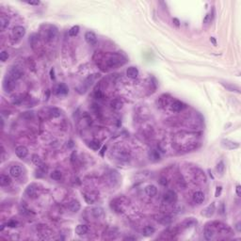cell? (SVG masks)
I'll return each instance as SVG.
<instances>
[{
  "mask_svg": "<svg viewBox=\"0 0 241 241\" xmlns=\"http://www.w3.org/2000/svg\"><path fill=\"white\" fill-rule=\"evenodd\" d=\"M236 229L237 230V232H241V223H240V222H237V223H236Z\"/></svg>",
  "mask_w": 241,
  "mask_h": 241,
  "instance_id": "obj_52",
  "label": "cell"
},
{
  "mask_svg": "<svg viewBox=\"0 0 241 241\" xmlns=\"http://www.w3.org/2000/svg\"><path fill=\"white\" fill-rule=\"evenodd\" d=\"M50 177H51L53 180H55V181H59V180L62 178V174L59 171H54L51 172V174H50Z\"/></svg>",
  "mask_w": 241,
  "mask_h": 241,
  "instance_id": "obj_31",
  "label": "cell"
},
{
  "mask_svg": "<svg viewBox=\"0 0 241 241\" xmlns=\"http://www.w3.org/2000/svg\"><path fill=\"white\" fill-rule=\"evenodd\" d=\"M145 193H146V195L149 196V197H154V196H156V193H157V188H156V186H154V185H149V186H147L146 188H145Z\"/></svg>",
  "mask_w": 241,
  "mask_h": 241,
  "instance_id": "obj_21",
  "label": "cell"
},
{
  "mask_svg": "<svg viewBox=\"0 0 241 241\" xmlns=\"http://www.w3.org/2000/svg\"><path fill=\"white\" fill-rule=\"evenodd\" d=\"M107 150V146H104L103 148H102V151H101V156H104V153H105V151Z\"/></svg>",
  "mask_w": 241,
  "mask_h": 241,
  "instance_id": "obj_55",
  "label": "cell"
},
{
  "mask_svg": "<svg viewBox=\"0 0 241 241\" xmlns=\"http://www.w3.org/2000/svg\"><path fill=\"white\" fill-rule=\"evenodd\" d=\"M22 74H23L22 71H21L19 68L18 67H12V68H10L8 73H7V76L12 78V80H14V81H16L19 78H21Z\"/></svg>",
  "mask_w": 241,
  "mask_h": 241,
  "instance_id": "obj_5",
  "label": "cell"
},
{
  "mask_svg": "<svg viewBox=\"0 0 241 241\" xmlns=\"http://www.w3.org/2000/svg\"><path fill=\"white\" fill-rule=\"evenodd\" d=\"M136 239H137L136 237H132V236H127L124 238V240H136Z\"/></svg>",
  "mask_w": 241,
  "mask_h": 241,
  "instance_id": "obj_54",
  "label": "cell"
},
{
  "mask_svg": "<svg viewBox=\"0 0 241 241\" xmlns=\"http://www.w3.org/2000/svg\"><path fill=\"white\" fill-rule=\"evenodd\" d=\"M80 203L78 202L77 200H72L70 203H69V209L70 211H72L73 213H76L79 210H80Z\"/></svg>",
  "mask_w": 241,
  "mask_h": 241,
  "instance_id": "obj_19",
  "label": "cell"
},
{
  "mask_svg": "<svg viewBox=\"0 0 241 241\" xmlns=\"http://www.w3.org/2000/svg\"><path fill=\"white\" fill-rule=\"evenodd\" d=\"M186 105L183 102L181 101H179V100H174L173 102L171 103V109L175 111V112H179V111H182L183 109H186Z\"/></svg>",
  "mask_w": 241,
  "mask_h": 241,
  "instance_id": "obj_14",
  "label": "cell"
},
{
  "mask_svg": "<svg viewBox=\"0 0 241 241\" xmlns=\"http://www.w3.org/2000/svg\"><path fill=\"white\" fill-rule=\"evenodd\" d=\"M216 171H217L218 175H219V176L223 175L224 171H225V164L222 160L219 161L217 166H216Z\"/></svg>",
  "mask_w": 241,
  "mask_h": 241,
  "instance_id": "obj_24",
  "label": "cell"
},
{
  "mask_svg": "<svg viewBox=\"0 0 241 241\" xmlns=\"http://www.w3.org/2000/svg\"><path fill=\"white\" fill-rule=\"evenodd\" d=\"M84 199H85L86 202H87L88 203H89V204H91V203H94V199H93L92 197L89 196L88 194H86V193H84Z\"/></svg>",
  "mask_w": 241,
  "mask_h": 241,
  "instance_id": "obj_42",
  "label": "cell"
},
{
  "mask_svg": "<svg viewBox=\"0 0 241 241\" xmlns=\"http://www.w3.org/2000/svg\"><path fill=\"white\" fill-rule=\"evenodd\" d=\"M54 92L56 95H66L69 92V89L64 83H59L54 89Z\"/></svg>",
  "mask_w": 241,
  "mask_h": 241,
  "instance_id": "obj_6",
  "label": "cell"
},
{
  "mask_svg": "<svg viewBox=\"0 0 241 241\" xmlns=\"http://www.w3.org/2000/svg\"><path fill=\"white\" fill-rule=\"evenodd\" d=\"M69 144H67V146H68V148H72V147H74V142H73V140H70L69 142Z\"/></svg>",
  "mask_w": 241,
  "mask_h": 241,
  "instance_id": "obj_53",
  "label": "cell"
},
{
  "mask_svg": "<svg viewBox=\"0 0 241 241\" xmlns=\"http://www.w3.org/2000/svg\"><path fill=\"white\" fill-rule=\"evenodd\" d=\"M149 156H150V159L152 161H158L160 159V154L156 149H152L150 151Z\"/></svg>",
  "mask_w": 241,
  "mask_h": 241,
  "instance_id": "obj_25",
  "label": "cell"
},
{
  "mask_svg": "<svg viewBox=\"0 0 241 241\" xmlns=\"http://www.w3.org/2000/svg\"><path fill=\"white\" fill-rule=\"evenodd\" d=\"M101 61L104 62L103 67H107V69H112L117 66L123 65L125 62V59L119 54H106L105 59H103Z\"/></svg>",
  "mask_w": 241,
  "mask_h": 241,
  "instance_id": "obj_1",
  "label": "cell"
},
{
  "mask_svg": "<svg viewBox=\"0 0 241 241\" xmlns=\"http://www.w3.org/2000/svg\"><path fill=\"white\" fill-rule=\"evenodd\" d=\"M221 191H222V186H217V188H216V191H215V196L216 197L221 196Z\"/></svg>",
  "mask_w": 241,
  "mask_h": 241,
  "instance_id": "obj_43",
  "label": "cell"
},
{
  "mask_svg": "<svg viewBox=\"0 0 241 241\" xmlns=\"http://www.w3.org/2000/svg\"><path fill=\"white\" fill-rule=\"evenodd\" d=\"M195 224H197V221H195L193 218H186L185 219L184 221H183L182 225L184 226L185 228H188V227H191V226H194Z\"/></svg>",
  "mask_w": 241,
  "mask_h": 241,
  "instance_id": "obj_27",
  "label": "cell"
},
{
  "mask_svg": "<svg viewBox=\"0 0 241 241\" xmlns=\"http://www.w3.org/2000/svg\"><path fill=\"white\" fill-rule=\"evenodd\" d=\"M159 222L161 224H163V225H169V224H171V221H172V218L171 217H170V216H163V217H161L159 219Z\"/></svg>",
  "mask_w": 241,
  "mask_h": 241,
  "instance_id": "obj_29",
  "label": "cell"
},
{
  "mask_svg": "<svg viewBox=\"0 0 241 241\" xmlns=\"http://www.w3.org/2000/svg\"><path fill=\"white\" fill-rule=\"evenodd\" d=\"M89 147L91 149L94 150V151H98L100 149V147H101V144H100V142L98 141V140L94 139V140H91V141H89Z\"/></svg>",
  "mask_w": 241,
  "mask_h": 241,
  "instance_id": "obj_30",
  "label": "cell"
},
{
  "mask_svg": "<svg viewBox=\"0 0 241 241\" xmlns=\"http://www.w3.org/2000/svg\"><path fill=\"white\" fill-rule=\"evenodd\" d=\"M88 231H89V227L85 224L77 225L76 227H75V230H74V232L77 236H84L88 233Z\"/></svg>",
  "mask_w": 241,
  "mask_h": 241,
  "instance_id": "obj_18",
  "label": "cell"
},
{
  "mask_svg": "<svg viewBox=\"0 0 241 241\" xmlns=\"http://www.w3.org/2000/svg\"><path fill=\"white\" fill-rule=\"evenodd\" d=\"M154 232H156V229H154L153 226L147 225L142 230V235L144 236H151L154 235Z\"/></svg>",
  "mask_w": 241,
  "mask_h": 241,
  "instance_id": "obj_23",
  "label": "cell"
},
{
  "mask_svg": "<svg viewBox=\"0 0 241 241\" xmlns=\"http://www.w3.org/2000/svg\"><path fill=\"white\" fill-rule=\"evenodd\" d=\"M50 77H51L52 80H55V69L52 68L51 70H50Z\"/></svg>",
  "mask_w": 241,
  "mask_h": 241,
  "instance_id": "obj_47",
  "label": "cell"
},
{
  "mask_svg": "<svg viewBox=\"0 0 241 241\" xmlns=\"http://www.w3.org/2000/svg\"><path fill=\"white\" fill-rule=\"evenodd\" d=\"M193 202L197 204H202L204 202V194L202 191H196L193 194Z\"/></svg>",
  "mask_w": 241,
  "mask_h": 241,
  "instance_id": "obj_16",
  "label": "cell"
},
{
  "mask_svg": "<svg viewBox=\"0 0 241 241\" xmlns=\"http://www.w3.org/2000/svg\"><path fill=\"white\" fill-rule=\"evenodd\" d=\"M9 24H10L9 17L6 16L5 14H1V16H0V29H1V31H4L8 27Z\"/></svg>",
  "mask_w": 241,
  "mask_h": 241,
  "instance_id": "obj_17",
  "label": "cell"
},
{
  "mask_svg": "<svg viewBox=\"0 0 241 241\" xmlns=\"http://www.w3.org/2000/svg\"><path fill=\"white\" fill-rule=\"evenodd\" d=\"M85 41L89 45H95L97 44V37L94 32L88 31L85 33Z\"/></svg>",
  "mask_w": 241,
  "mask_h": 241,
  "instance_id": "obj_12",
  "label": "cell"
},
{
  "mask_svg": "<svg viewBox=\"0 0 241 241\" xmlns=\"http://www.w3.org/2000/svg\"><path fill=\"white\" fill-rule=\"evenodd\" d=\"M109 181L113 183V186H115V184H117L120 181V176H119V173L117 171H112L109 173Z\"/></svg>",
  "mask_w": 241,
  "mask_h": 241,
  "instance_id": "obj_26",
  "label": "cell"
},
{
  "mask_svg": "<svg viewBox=\"0 0 241 241\" xmlns=\"http://www.w3.org/2000/svg\"><path fill=\"white\" fill-rule=\"evenodd\" d=\"M212 19H213V15H212L211 13H207L206 15L204 16V18H203V24L207 25V24L211 23Z\"/></svg>",
  "mask_w": 241,
  "mask_h": 241,
  "instance_id": "obj_40",
  "label": "cell"
},
{
  "mask_svg": "<svg viewBox=\"0 0 241 241\" xmlns=\"http://www.w3.org/2000/svg\"><path fill=\"white\" fill-rule=\"evenodd\" d=\"M27 3L28 5H33V6H38L41 4V2L38 1V0H35V1H27Z\"/></svg>",
  "mask_w": 241,
  "mask_h": 241,
  "instance_id": "obj_45",
  "label": "cell"
},
{
  "mask_svg": "<svg viewBox=\"0 0 241 241\" xmlns=\"http://www.w3.org/2000/svg\"><path fill=\"white\" fill-rule=\"evenodd\" d=\"M15 154H16V156L19 157V158H25L27 156V154H28V150L26 146H24V145H20V146H18L16 147V149H15Z\"/></svg>",
  "mask_w": 241,
  "mask_h": 241,
  "instance_id": "obj_15",
  "label": "cell"
},
{
  "mask_svg": "<svg viewBox=\"0 0 241 241\" xmlns=\"http://www.w3.org/2000/svg\"><path fill=\"white\" fill-rule=\"evenodd\" d=\"M26 35V28L21 27V26H16L12 28V36L16 39H21Z\"/></svg>",
  "mask_w": 241,
  "mask_h": 241,
  "instance_id": "obj_9",
  "label": "cell"
},
{
  "mask_svg": "<svg viewBox=\"0 0 241 241\" xmlns=\"http://www.w3.org/2000/svg\"><path fill=\"white\" fill-rule=\"evenodd\" d=\"M6 225L8 226V227H10V228H14V227H17V225H18V222L16 221H14V219H12V221H8L6 223Z\"/></svg>",
  "mask_w": 241,
  "mask_h": 241,
  "instance_id": "obj_41",
  "label": "cell"
},
{
  "mask_svg": "<svg viewBox=\"0 0 241 241\" xmlns=\"http://www.w3.org/2000/svg\"><path fill=\"white\" fill-rule=\"evenodd\" d=\"M159 184L161 186H166L168 185V181H167V179L165 178V177H162V178H160L159 180Z\"/></svg>",
  "mask_w": 241,
  "mask_h": 241,
  "instance_id": "obj_44",
  "label": "cell"
},
{
  "mask_svg": "<svg viewBox=\"0 0 241 241\" xmlns=\"http://www.w3.org/2000/svg\"><path fill=\"white\" fill-rule=\"evenodd\" d=\"M216 211V205H215V203H212L211 204H209L208 206H206L204 209L202 211V215L203 217H206V218H211L212 216L214 215Z\"/></svg>",
  "mask_w": 241,
  "mask_h": 241,
  "instance_id": "obj_13",
  "label": "cell"
},
{
  "mask_svg": "<svg viewBox=\"0 0 241 241\" xmlns=\"http://www.w3.org/2000/svg\"><path fill=\"white\" fill-rule=\"evenodd\" d=\"M15 81L6 75L4 80H3V89H4V91L6 92H12L15 89Z\"/></svg>",
  "mask_w": 241,
  "mask_h": 241,
  "instance_id": "obj_3",
  "label": "cell"
},
{
  "mask_svg": "<svg viewBox=\"0 0 241 241\" xmlns=\"http://www.w3.org/2000/svg\"><path fill=\"white\" fill-rule=\"evenodd\" d=\"M49 113H50V115H51V117L57 118V117L60 116V114H61V111H60L59 109H57V107H53V109H50Z\"/></svg>",
  "mask_w": 241,
  "mask_h": 241,
  "instance_id": "obj_32",
  "label": "cell"
},
{
  "mask_svg": "<svg viewBox=\"0 0 241 241\" xmlns=\"http://www.w3.org/2000/svg\"><path fill=\"white\" fill-rule=\"evenodd\" d=\"M8 59H9V54L7 51H2L0 53V60H1L2 62H5Z\"/></svg>",
  "mask_w": 241,
  "mask_h": 241,
  "instance_id": "obj_38",
  "label": "cell"
},
{
  "mask_svg": "<svg viewBox=\"0 0 241 241\" xmlns=\"http://www.w3.org/2000/svg\"><path fill=\"white\" fill-rule=\"evenodd\" d=\"M126 75L129 77V78H132V79H134V78H137L138 77V75H139V70H138V68H136V67H129L128 69L126 70Z\"/></svg>",
  "mask_w": 241,
  "mask_h": 241,
  "instance_id": "obj_20",
  "label": "cell"
},
{
  "mask_svg": "<svg viewBox=\"0 0 241 241\" xmlns=\"http://www.w3.org/2000/svg\"><path fill=\"white\" fill-rule=\"evenodd\" d=\"M94 96H95V98H97V99H101L102 97H103V94H102V92L100 91H96L94 92Z\"/></svg>",
  "mask_w": 241,
  "mask_h": 241,
  "instance_id": "obj_46",
  "label": "cell"
},
{
  "mask_svg": "<svg viewBox=\"0 0 241 241\" xmlns=\"http://www.w3.org/2000/svg\"><path fill=\"white\" fill-rule=\"evenodd\" d=\"M111 107H112V109L118 110V109H120L122 107H123V103H122L119 99H115V100H113L112 102H111Z\"/></svg>",
  "mask_w": 241,
  "mask_h": 241,
  "instance_id": "obj_33",
  "label": "cell"
},
{
  "mask_svg": "<svg viewBox=\"0 0 241 241\" xmlns=\"http://www.w3.org/2000/svg\"><path fill=\"white\" fill-rule=\"evenodd\" d=\"M91 213H92L93 217H94L95 218H99L104 215V210H103V208H101V207H95V208H93L92 209Z\"/></svg>",
  "mask_w": 241,
  "mask_h": 241,
  "instance_id": "obj_28",
  "label": "cell"
},
{
  "mask_svg": "<svg viewBox=\"0 0 241 241\" xmlns=\"http://www.w3.org/2000/svg\"><path fill=\"white\" fill-rule=\"evenodd\" d=\"M222 85L224 86V87L229 89L230 91H236V92H239V89L236 87V86H233V85H229V84H224V83H221Z\"/></svg>",
  "mask_w": 241,
  "mask_h": 241,
  "instance_id": "obj_37",
  "label": "cell"
},
{
  "mask_svg": "<svg viewBox=\"0 0 241 241\" xmlns=\"http://www.w3.org/2000/svg\"><path fill=\"white\" fill-rule=\"evenodd\" d=\"M210 42H212V44H213L214 46H217V41H216V39L214 37L210 38Z\"/></svg>",
  "mask_w": 241,
  "mask_h": 241,
  "instance_id": "obj_51",
  "label": "cell"
},
{
  "mask_svg": "<svg viewBox=\"0 0 241 241\" xmlns=\"http://www.w3.org/2000/svg\"><path fill=\"white\" fill-rule=\"evenodd\" d=\"M97 75H99V74H92V75H91V76H89L87 79H86V83H87L88 86L92 84V82L97 78Z\"/></svg>",
  "mask_w": 241,
  "mask_h": 241,
  "instance_id": "obj_39",
  "label": "cell"
},
{
  "mask_svg": "<svg viewBox=\"0 0 241 241\" xmlns=\"http://www.w3.org/2000/svg\"><path fill=\"white\" fill-rule=\"evenodd\" d=\"M236 195L237 196H241V186L239 185L236 186Z\"/></svg>",
  "mask_w": 241,
  "mask_h": 241,
  "instance_id": "obj_48",
  "label": "cell"
},
{
  "mask_svg": "<svg viewBox=\"0 0 241 241\" xmlns=\"http://www.w3.org/2000/svg\"><path fill=\"white\" fill-rule=\"evenodd\" d=\"M79 30H80L79 26H74L73 27H71V29L69 30V35L72 36V37H75V36L79 33Z\"/></svg>",
  "mask_w": 241,
  "mask_h": 241,
  "instance_id": "obj_34",
  "label": "cell"
},
{
  "mask_svg": "<svg viewBox=\"0 0 241 241\" xmlns=\"http://www.w3.org/2000/svg\"><path fill=\"white\" fill-rule=\"evenodd\" d=\"M215 233H216L215 230L213 228V226H212V224H206V226L204 227V231H203L204 238H205L206 240L213 239Z\"/></svg>",
  "mask_w": 241,
  "mask_h": 241,
  "instance_id": "obj_8",
  "label": "cell"
},
{
  "mask_svg": "<svg viewBox=\"0 0 241 241\" xmlns=\"http://www.w3.org/2000/svg\"><path fill=\"white\" fill-rule=\"evenodd\" d=\"M10 174L14 178H18L20 177L21 175L23 174V169L20 165H13V166L10 167Z\"/></svg>",
  "mask_w": 241,
  "mask_h": 241,
  "instance_id": "obj_11",
  "label": "cell"
},
{
  "mask_svg": "<svg viewBox=\"0 0 241 241\" xmlns=\"http://www.w3.org/2000/svg\"><path fill=\"white\" fill-rule=\"evenodd\" d=\"M49 96H50V91H49V89H47V91H46L45 93H44V100H45V101H47V100L49 99Z\"/></svg>",
  "mask_w": 241,
  "mask_h": 241,
  "instance_id": "obj_50",
  "label": "cell"
},
{
  "mask_svg": "<svg viewBox=\"0 0 241 241\" xmlns=\"http://www.w3.org/2000/svg\"><path fill=\"white\" fill-rule=\"evenodd\" d=\"M31 160H32V162H33L35 165H37V166H41V165L42 164V159L40 158V156H38V154H33V156H32Z\"/></svg>",
  "mask_w": 241,
  "mask_h": 241,
  "instance_id": "obj_36",
  "label": "cell"
},
{
  "mask_svg": "<svg viewBox=\"0 0 241 241\" xmlns=\"http://www.w3.org/2000/svg\"><path fill=\"white\" fill-rule=\"evenodd\" d=\"M57 33H59V31H57V28L55 26H48V28L45 31L44 39L48 42L53 41L57 36Z\"/></svg>",
  "mask_w": 241,
  "mask_h": 241,
  "instance_id": "obj_4",
  "label": "cell"
},
{
  "mask_svg": "<svg viewBox=\"0 0 241 241\" xmlns=\"http://www.w3.org/2000/svg\"><path fill=\"white\" fill-rule=\"evenodd\" d=\"M163 200L165 203H167L169 204L175 203L176 201H177V194H176L173 190H168V191L164 193Z\"/></svg>",
  "mask_w": 241,
  "mask_h": 241,
  "instance_id": "obj_2",
  "label": "cell"
},
{
  "mask_svg": "<svg viewBox=\"0 0 241 241\" xmlns=\"http://www.w3.org/2000/svg\"><path fill=\"white\" fill-rule=\"evenodd\" d=\"M10 183H12V179H10V176L6 174L0 175V185L2 186H8L10 185Z\"/></svg>",
  "mask_w": 241,
  "mask_h": 241,
  "instance_id": "obj_22",
  "label": "cell"
},
{
  "mask_svg": "<svg viewBox=\"0 0 241 241\" xmlns=\"http://www.w3.org/2000/svg\"><path fill=\"white\" fill-rule=\"evenodd\" d=\"M172 22H173V24L176 27H180V21L177 19V18H173V19H172Z\"/></svg>",
  "mask_w": 241,
  "mask_h": 241,
  "instance_id": "obj_49",
  "label": "cell"
},
{
  "mask_svg": "<svg viewBox=\"0 0 241 241\" xmlns=\"http://www.w3.org/2000/svg\"><path fill=\"white\" fill-rule=\"evenodd\" d=\"M221 146L227 150H235L239 147V144L237 142H233L230 139H222L221 140Z\"/></svg>",
  "mask_w": 241,
  "mask_h": 241,
  "instance_id": "obj_10",
  "label": "cell"
},
{
  "mask_svg": "<svg viewBox=\"0 0 241 241\" xmlns=\"http://www.w3.org/2000/svg\"><path fill=\"white\" fill-rule=\"evenodd\" d=\"M37 193H38V186L36 184L28 185L27 188H26V195L29 198H32V199L37 197Z\"/></svg>",
  "mask_w": 241,
  "mask_h": 241,
  "instance_id": "obj_7",
  "label": "cell"
},
{
  "mask_svg": "<svg viewBox=\"0 0 241 241\" xmlns=\"http://www.w3.org/2000/svg\"><path fill=\"white\" fill-rule=\"evenodd\" d=\"M12 102L14 105H20L23 102V96L21 95H14L12 98Z\"/></svg>",
  "mask_w": 241,
  "mask_h": 241,
  "instance_id": "obj_35",
  "label": "cell"
}]
</instances>
